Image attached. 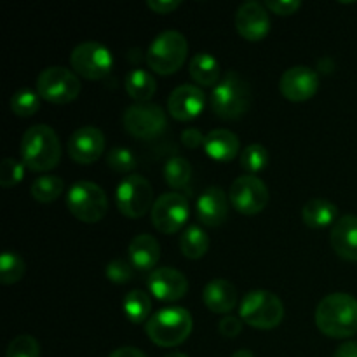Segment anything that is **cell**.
I'll list each match as a JSON object with an SVG mask.
<instances>
[{
  "label": "cell",
  "instance_id": "obj_15",
  "mask_svg": "<svg viewBox=\"0 0 357 357\" xmlns=\"http://www.w3.org/2000/svg\"><path fill=\"white\" fill-rule=\"evenodd\" d=\"M237 33L248 42H260L271 31V17L267 7L260 2H244L236 13Z\"/></svg>",
  "mask_w": 357,
  "mask_h": 357
},
{
  "label": "cell",
  "instance_id": "obj_42",
  "mask_svg": "<svg viewBox=\"0 0 357 357\" xmlns=\"http://www.w3.org/2000/svg\"><path fill=\"white\" fill-rule=\"evenodd\" d=\"M333 357H357V342H345L335 351Z\"/></svg>",
  "mask_w": 357,
  "mask_h": 357
},
{
  "label": "cell",
  "instance_id": "obj_36",
  "mask_svg": "<svg viewBox=\"0 0 357 357\" xmlns=\"http://www.w3.org/2000/svg\"><path fill=\"white\" fill-rule=\"evenodd\" d=\"M24 178V164L20 160L13 159V157H7L3 159L2 166H0V187L10 188L16 187L17 183H21V180Z\"/></svg>",
  "mask_w": 357,
  "mask_h": 357
},
{
  "label": "cell",
  "instance_id": "obj_33",
  "mask_svg": "<svg viewBox=\"0 0 357 357\" xmlns=\"http://www.w3.org/2000/svg\"><path fill=\"white\" fill-rule=\"evenodd\" d=\"M241 167L246 171L248 174H253L255 173H260L267 167L268 164V152L265 146L261 145H250L243 150L241 153Z\"/></svg>",
  "mask_w": 357,
  "mask_h": 357
},
{
  "label": "cell",
  "instance_id": "obj_29",
  "mask_svg": "<svg viewBox=\"0 0 357 357\" xmlns=\"http://www.w3.org/2000/svg\"><path fill=\"white\" fill-rule=\"evenodd\" d=\"M63 190H65V181L54 174H44V176L37 178L30 187L31 197L42 204L54 202L63 194Z\"/></svg>",
  "mask_w": 357,
  "mask_h": 357
},
{
  "label": "cell",
  "instance_id": "obj_27",
  "mask_svg": "<svg viewBox=\"0 0 357 357\" xmlns=\"http://www.w3.org/2000/svg\"><path fill=\"white\" fill-rule=\"evenodd\" d=\"M180 250L183 257L188 260H199L204 257L209 250V237L206 230H202L199 225H190L180 239Z\"/></svg>",
  "mask_w": 357,
  "mask_h": 357
},
{
  "label": "cell",
  "instance_id": "obj_37",
  "mask_svg": "<svg viewBox=\"0 0 357 357\" xmlns=\"http://www.w3.org/2000/svg\"><path fill=\"white\" fill-rule=\"evenodd\" d=\"M105 274H107L108 281L114 282V284H128L135 278L132 265L129 261L121 260V258L108 261L107 268H105Z\"/></svg>",
  "mask_w": 357,
  "mask_h": 357
},
{
  "label": "cell",
  "instance_id": "obj_44",
  "mask_svg": "<svg viewBox=\"0 0 357 357\" xmlns=\"http://www.w3.org/2000/svg\"><path fill=\"white\" fill-rule=\"evenodd\" d=\"M232 357H255V354L251 351H248V349H241V351L234 352Z\"/></svg>",
  "mask_w": 357,
  "mask_h": 357
},
{
  "label": "cell",
  "instance_id": "obj_24",
  "mask_svg": "<svg viewBox=\"0 0 357 357\" xmlns=\"http://www.w3.org/2000/svg\"><path fill=\"white\" fill-rule=\"evenodd\" d=\"M190 77L202 87H216L222 80V68L216 58L208 52H199L188 65Z\"/></svg>",
  "mask_w": 357,
  "mask_h": 357
},
{
  "label": "cell",
  "instance_id": "obj_13",
  "mask_svg": "<svg viewBox=\"0 0 357 357\" xmlns=\"http://www.w3.org/2000/svg\"><path fill=\"white\" fill-rule=\"evenodd\" d=\"M230 204L239 213L248 216L258 215L268 204V188L260 178L253 174H243L236 178L229 192Z\"/></svg>",
  "mask_w": 357,
  "mask_h": 357
},
{
  "label": "cell",
  "instance_id": "obj_40",
  "mask_svg": "<svg viewBox=\"0 0 357 357\" xmlns=\"http://www.w3.org/2000/svg\"><path fill=\"white\" fill-rule=\"evenodd\" d=\"M204 142H206V136L195 128H187L183 132H181V143H183L187 149H197V146L204 145Z\"/></svg>",
  "mask_w": 357,
  "mask_h": 357
},
{
  "label": "cell",
  "instance_id": "obj_2",
  "mask_svg": "<svg viewBox=\"0 0 357 357\" xmlns=\"http://www.w3.org/2000/svg\"><path fill=\"white\" fill-rule=\"evenodd\" d=\"M21 159L33 173L54 169L61 160V143L54 129L45 124L28 128L21 138Z\"/></svg>",
  "mask_w": 357,
  "mask_h": 357
},
{
  "label": "cell",
  "instance_id": "obj_18",
  "mask_svg": "<svg viewBox=\"0 0 357 357\" xmlns=\"http://www.w3.org/2000/svg\"><path fill=\"white\" fill-rule=\"evenodd\" d=\"M146 284L150 293L160 302H176L188 291V281L185 274L171 267H159L152 271Z\"/></svg>",
  "mask_w": 357,
  "mask_h": 357
},
{
  "label": "cell",
  "instance_id": "obj_7",
  "mask_svg": "<svg viewBox=\"0 0 357 357\" xmlns=\"http://www.w3.org/2000/svg\"><path fill=\"white\" fill-rule=\"evenodd\" d=\"M66 206L79 222L98 223L108 213V197L100 185L82 180L70 187Z\"/></svg>",
  "mask_w": 357,
  "mask_h": 357
},
{
  "label": "cell",
  "instance_id": "obj_20",
  "mask_svg": "<svg viewBox=\"0 0 357 357\" xmlns=\"http://www.w3.org/2000/svg\"><path fill=\"white\" fill-rule=\"evenodd\" d=\"M330 243L335 253L347 261H357V216L345 215L333 223Z\"/></svg>",
  "mask_w": 357,
  "mask_h": 357
},
{
  "label": "cell",
  "instance_id": "obj_31",
  "mask_svg": "<svg viewBox=\"0 0 357 357\" xmlns=\"http://www.w3.org/2000/svg\"><path fill=\"white\" fill-rule=\"evenodd\" d=\"M192 178V166L185 157H171L164 166V180L171 188L187 187Z\"/></svg>",
  "mask_w": 357,
  "mask_h": 357
},
{
  "label": "cell",
  "instance_id": "obj_9",
  "mask_svg": "<svg viewBox=\"0 0 357 357\" xmlns=\"http://www.w3.org/2000/svg\"><path fill=\"white\" fill-rule=\"evenodd\" d=\"M117 209L128 218H142L153 208V188L145 176L129 174L117 187Z\"/></svg>",
  "mask_w": 357,
  "mask_h": 357
},
{
  "label": "cell",
  "instance_id": "obj_10",
  "mask_svg": "<svg viewBox=\"0 0 357 357\" xmlns=\"http://www.w3.org/2000/svg\"><path fill=\"white\" fill-rule=\"evenodd\" d=\"M70 65L79 77L87 80H101L110 73L114 66V56L108 51L107 45L87 40L73 49L70 56Z\"/></svg>",
  "mask_w": 357,
  "mask_h": 357
},
{
  "label": "cell",
  "instance_id": "obj_12",
  "mask_svg": "<svg viewBox=\"0 0 357 357\" xmlns=\"http://www.w3.org/2000/svg\"><path fill=\"white\" fill-rule=\"evenodd\" d=\"M190 215V206L185 195L178 192H166L159 195L153 202V208L150 211L152 225L160 234H176L183 229Z\"/></svg>",
  "mask_w": 357,
  "mask_h": 357
},
{
  "label": "cell",
  "instance_id": "obj_6",
  "mask_svg": "<svg viewBox=\"0 0 357 357\" xmlns=\"http://www.w3.org/2000/svg\"><path fill=\"white\" fill-rule=\"evenodd\" d=\"M243 323L257 330H274L284 319V305L281 298L267 289H255L243 298L239 307Z\"/></svg>",
  "mask_w": 357,
  "mask_h": 357
},
{
  "label": "cell",
  "instance_id": "obj_5",
  "mask_svg": "<svg viewBox=\"0 0 357 357\" xmlns=\"http://www.w3.org/2000/svg\"><path fill=\"white\" fill-rule=\"evenodd\" d=\"M188 54L185 35L176 30H166L157 35L146 51V65L153 73L173 75L183 66Z\"/></svg>",
  "mask_w": 357,
  "mask_h": 357
},
{
  "label": "cell",
  "instance_id": "obj_4",
  "mask_svg": "<svg viewBox=\"0 0 357 357\" xmlns=\"http://www.w3.org/2000/svg\"><path fill=\"white\" fill-rule=\"evenodd\" d=\"M209 105L216 117L225 119V121L241 119L251 105L250 86L239 73L230 70L213 89Z\"/></svg>",
  "mask_w": 357,
  "mask_h": 357
},
{
  "label": "cell",
  "instance_id": "obj_25",
  "mask_svg": "<svg viewBox=\"0 0 357 357\" xmlns=\"http://www.w3.org/2000/svg\"><path fill=\"white\" fill-rule=\"evenodd\" d=\"M338 209L326 199H310L302 209V220L310 229H324L335 222Z\"/></svg>",
  "mask_w": 357,
  "mask_h": 357
},
{
  "label": "cell",
  "instance_id": "obj_23",
  "mask_svg": "<svg viewBox=\"0 0 357 357\" xmlns=\"http://www.w3.org/2000/svg\"><path fill=\"white\" fill-rule=\"evenodd\" d=\"M239 138L229 129H215L206 135V153L218 162H230L236 159L239 153Z\"/></svg>",
  "mask_w": 357,
  "mask_h": 357
},
{
  "label": "cell",
  "instance_id": "obj_11",
  "mask_svg": "<svg viewBox=\"0 0 357 357\" xmlns=\"http://www.w3.org/2000/svg\"><path fill=\"white\" fill-rule=\"evenodd\" d=\"M122 124L132 138L153 139L166 131L167 117L159 105L136 103L126 108Z\"/></svg>",
  "mask_w": 357,
  "mask_h": 357
},
{
  "label": "cell",
  "instance_id": "obj_34",
  "mask_svg": "<svg viewBox=\"0 0 357 357\" xmlns=\"http://www.w3.org/2000/svg\"><path fill=\"white\" fill-rule=\"evenodd\" d=\"M107 164L115 173H131L138 166L135 153L124 146H115L107 153Z\"/></svg>",
  "mask_w": 357,
  "mask_h": 357
},
{
  "label": "cell",
  "instance_id": "obj_43",
  "mask_svg": "<svg viewBox=\"0 0 357 357\" xmlns=\"http://www.w3.org/2000/svg\"><path fill=\"white\" fill-rule=\"evenodd\" d=\"M108 357H146V356L136 347H119L115 349V351Z\"/></svg>",
  "mask_w": 357,
  "mask_h": 357
},
{
  "label": "cell",
  "instance_id": "obj_1",
  "mask_svg": "<svg viewBox=\"0 0 357 357\" xmlns=\"http://www.w3.org/2000/svg\"><path fill=\"white\" fill-rule=\"evenodd\" d=\"M316 326L330 338H349L357 333V300L349 293H331L316 309Z\"/></svg>",
  "mask_w": 357,
  "mask_h": 357
},
{
  "label": "cell",
  "instance_id": "obj_32",
  "mask_svg": "<svg viewBox=\"0 0 357 357\" xmlns=\"http://www.w3.org/2000/svg\"><path fill=\"white\" fill-rule=\"evenodd\" d=\"M40 108V96L31 89H20L10 98V112L17 117H31Z\"/></svg>",
  "mask_w": 357,
  "mask_h": 357
},
{
  "label": "cell",
  "instance_id": "obj_16",
  "mask_svg": "<svg viewBox=\"0 0 357 357\" xmlns=\"http://www.w3.org/2000/svg\"><path fill=\"white\" fill-rule=\"evenodd\" d=\"M105 135L94 126L79 128L68 139V155L77 164H93L103 155Z\"/></svg>",
  "mask_w": 357,
  "mask_h": 357
},
{
  "label": "cell",
  "instance_id": "obj_35",
  "mask_svg": "<svg viewBox=\"0 0 357 357\" xmlns=\"http://www.w3.org/2000/svg\"><path fill=\"white\" fill-rule=\"evenodd\" d=\"M6 357H40V345L31 335H20L7 345Z\"/></svg>",
  "mask_w": 357,
  "mask_h": 357
},
{
  "label": "cell",
  "instance_id": "obj_38",
  "mask_svg": "<svg viewBox=\"0 0 357 357\" xmlns=\"http://www.w3.org/2000/svg\"><path fill=\"white\" fill-rule=\"evenodd\" d=\"M264 6L278 16H291L302 7V2L300 0H267Z\"/></svg>",
  "mask_w": 357,
  "mask_h": 357
},
{
  "label": "cell",
  "instance_id": "obj_8",
  "mask_svg": "<svg viewBox=\"0 0 357 357\" xmlns=\"http://www.w3.org/2000/svg\"><path fill=\"white\" fill-rule=\"evenodd\" d=\"M82 91L79 75L65 66H47L37 77V93L42 100L54 105H68Z\"/></svg>",
  "mask_w": 357,
  "mask_h": 357
},
{
  "label": "cell",
  "instance_id": "obj_45",
  "mask_svg": "<svg viewBox=\"0 0 357 357\" xmlns=\"http://www.w3.org/2000/svg\"><path fill=\"white\" fill-rule=\"evenodd\" d=\"M166 357H188L187 354H181V352H171V354H167Z\"/></svg>",
  "mask_w": 357,
  "mask_h": 357
},
{
  "label": "cell",
  "instance_id": "obj_19",
  "mask_svg": "<svg viewBox=\"0 0 357 357\" xmlns=\"http://www.w3.org/2000/svg\"><path fill=\"white\" fill-rule=\"evenodd\" d=\"M197 220L206 227H220L225 223L229 216V199L227 194L218 187H209L201 197L197 199Z\"/></svg>",
  "mask_w": 357,
  "mask_h": 357
},
{
  "label": "cell",
  "instance_id": "obj_28",
  "mask_svg": "<svg viewBox=\"0 0 357 357\" xmlns=\"http://www.w3.org/2000/svg\"><path fill=\"white\" fill-rule=\"evenodd\" d=\"M152 312V300L142 289H132L124 298V314L132 324H139L150 319Z\"/></svg>",
  "mask_w": 357,
  "mask_h": 357
},
{
  "label": "cell",
  "instance_id": "obj_14",
  "mask_svg": "<svg viewBox=\"0 0 357 357\" xmlns=\"http://www.w3.org/2000/svg\"><path fill=\"white\" fill-rule=\"evenodd\" d=\"M319 89V75L309 66H293L282 73L279 91L293 103H302L316 96Z\"/></svg>",
  "mask_w": 357,
  "mask_h": 357
},
{
  "label": "cell",
  "instance_id": "obj_26",
  "mask_svg": "<svg viewBox=\"0 0 357 357\" xmlns=\"http://www.w3.org/2000/svg\"><path fill=\"white\" fill-rule=\"evenodd\" d=\"M124 87L126 93L129 94L131 100L138 101V103H146L155 94L157 82L150 72L142 68H135L126 75Z\"/></svg>",
  "mask_w": 357,
  "mask_h": 357
},
{
  "label": "cell",
  "instance_id": "obj_30",
  "mask_svg": "<svg viewBox=\"0 0 357 357\" xmlns=\"http://www.w3.org/2000/svg\"><path fill=\"white\" fill-rule=\"evenodd\" d=\"M24 272H26V265L23 258L16 251H3L0 257V282L6 286L16 284L23 279Z\"/></svg>",
  "mask_w": 357,
  "mask_h": 357
},
{
  "label": "cell",
  "instance_id": "obj_22",
  "mask_svg": "<svg viewBox=\"0 0 357 357\" xmlns=\"http://www.w3.org/2000/svg\"><path fill=\"white\" fill-rule=\"evenodd\" d=\"M129 264L138 271H155L160 260V244L155 237L149 234H139L132 237L128 248Z\"/></svg>",
  "mask_w": 357,
  "mask_h": 357
},
{
  "label": "cell",
  "instance_id": "obj_21",
  "mask_svg": "<svg viewBox=\"0 0 357 357\" xmlns=\"http://www.w3.org/2000/svg\"><path fill=\"white\" fill-rule=\"evenodd\" d=\"M202 300L204 305L215 314H229L236 309L237 300V288L227 279H213L204 286L202 291Z\"/></svg>",
  "mask_w": 357,
  "mask_h": 357
},
{
  "label": "cell",
  "instance_id": "obj_17",
  "mask_svg": "<svg viewBox=\"0 0 357 357\" xmlns=\"http://www.w3.org/2000/svg\"><path fill=\"white\" fill-rule=\"evenodd\" d=\"M206 107V94L192 84L176 87L167 98V112L173 119L181 122L194 121Z\"/></svg>",
  "mask_w": 357,
  "mask_h": 357
},
{
  "label": "cell",
  "instance_id": "obj_41",
  "mask_svg": "<svg viewBox=\"0 0 357 357\" xmlns=\"http://www.w3.org/2000/svg\"><path fill=\"white\" fill-rule=\"evenodd\" d=\"M150 10L157 14H169L181 6L180 0H149L146 2Z\"/></svg>",
  "mask_w": 357,
  "mask_h": 357
},
{
  "label": "cell",
  "instance_id": "obj_3",
  "mask_svg": "<svg viewBox=\"0 0 357 357\" xmlns=\"http://www.w3.org/2000/svg\"><path fill=\"white\" fill-rule=\"evenodd\" d=\"M194 319L190 312L181 307H167L153 314L145 324L150 342L164 349H173L183 344L192 333Z\"/></svg>",
  "mask_w": 357,
  "mask_h": 357
},
{
  "label": "cell",
  "instance_id": "obj_39",
  "mask_svg": "<svg viewBox=\"0 0 357 357\" xmlns=\"http://www.w3.org/2000/svg\"><path fill=\"white\" fill-rule=\"evenodd\" d=\"M218 330H220V333L227 338L239 337L241 331H243V319H241V317H234V316L223 317L218 324Z\"/></svg>",
  "mask_w": 357,
  "mask_h": 357
}]
</instances>
